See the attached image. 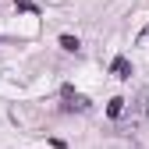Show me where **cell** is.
<instances>
[{"mask_svg": "<svg viewBox=\"0 0 149 149\" xmlns=\"http://www.w3.org/2000/svg\"><path fill=\"white\" fill-rule=\"evenodd\" d=\"M61 100H64V110H78V114H85V110L92 107V103L82 96V92H74L71 85H64V89H61Z\"/></svg>", "mask_w": 149, "mask_h": 149, "instance_id": "obj_1", "label": "cell"}, {"mask_svg": "<svg viewBox=\"0 0 149 149\" xmlns=\"http://www.w3.org/2000/svg\"><path fill=\"white\" fill-rule=\"evenodd\" d=\"M110 71H114V78H132V61L128 57H114V64H110Z\"/></svg>", "mask_w": 149, "mask_h": 149, "instance_id": "obj_2", "label": "cell"}, {"mask_svg": "<svg viewBox=\"0 0 149 149\" xmlns=\"http://www.w3.org/2000/svg\"><path fill=\"white\" fill-rule=\"evenodd\" d=\"M135 110H139V114H142V117L149 114V89H142V92H139V96H135Z\"/></svg>", "mask_w": 149, "mask_h": 149, "instance_id": "obj_3", "label": "cell"}, {"mask_svg": "<svg viewBox=\"0 0 149 149\" xmlns=\"http://www.w3.org/2000/svg\"><path fill=\"white\" fill-rule=\"evenodd\" d=\"M107 114H110V117H121V114H124V100H121V96H114V100L107 103Z\"/></svg>", "mask_w": 149, "mask_h": 149, "instance_id": "obj_4", "label": "cell"}, {"mask_svg": "<svg viewBox=\"0 0 149 149\" xmlns=\"http://www.w3.org/2000/svg\"><path fill=\"white\" fill-rule=\"evenodd\" d=\"M61 50H68V53H78V50H82V43L74 39V36H61Z\"/></svg>", "mask_w": 149, "mask_h": 149, "instance_id": "obj_5", "label": "cell"}, {"mask_svg": "<svg viewBox=\"0 0 149 149\" xmlns=\"http://www.w3.org/2000/svg\"><path fill=\"white\" fill-rule=\"evenodd\" d=\"M146 39H149V32H146Z\"/></svg>", "mask_w": 149, "mask_h": 149, "instance_id": "obj_6", "label": "cell"}]
</instances>
